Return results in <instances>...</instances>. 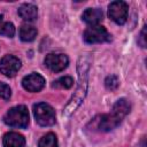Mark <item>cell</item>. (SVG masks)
<instances>
[{
	"mask_svg": "<svg viewBox=\"0 0 147 147\" xmlns=\"http://www.w3.org/2000/svg\"><path fill=\"white\" fill-rule=\"evenodd\" d=\"M88 69H90V60L87 56H80L78 61V76H79V83L76 88V92L74 93L72 98L70 99L69 103L63 110V115L69 116L71 115L82 103L84 100L86 92H87V77H88Z\"/></svg>",
	"mask_w": 147,
	"mask_h": 147,
	"instance_id": "obj_1",
	"label": "cell"
},
{
	"mask_svg": "<svg viewBox=\"0 0 147 147\" xmlns=\"http://www.w3.org/2000/svg\"><path fill=\"white\" fill-rule=\"evenodd\" d=\"M131 110V103L126 100V99H119L117 100L110 113L103 115L99 122V129L101 131H110V130H114L115 127H117L121 122L124 119V117L130 113Z\"/></svg>",
	"mask_w": 147,
	"mask_h": 147,
	"instance_id": "obj_2",
	"label": "cell"
},
{
	"mask_svg": "<svg viewBox=\"0 0 147 147\" xmlns=\"http://www.w3.org/2000/svg\"><path fill=\"white\" fill-rule=\"evenodd\" d=\"M29 111L28 108L23 105L15 106L10 108L3 116V122L11 127L25 129L29 125Z\"/></svg>",
	"mask_w": 147,
	"mask_h": 147,
	"instance_id": "obj_3",
	"label": "cell"
},
{
	"mask_svg": "<svg viewBox=\"0 0 147 147\" xmlns=\"http://www.w3.org/2000/svg\"><path fill=\"white\" fill-rule=\"evenodd\" d=\"M33 115L36 122L41 126H51L55 123V111L45 102H39L33 106Z\"/></svg>",
	"mask_w": 147,
	"mask_h": 147,
	"instance_id": "obj_4",
	"label": "cell"
},
{
	"mask_svg": "<svg viewBox=\"0 0 147 147\" xmlns=\"http://www.w3.org/2000/svg\"><path fill=\"white\" fill-rule=\"evenodd\" d=\"M83 38L87 44H100L110 41L111 34L101 25H92L85 30Z\"/></svg>",
	"mask_w": 147,
	"mask_h": 147,
	"instance_id": "obj_5",
	"label": "cell"
},
{
	"mask_svg": "<svg viewBox=\"0 0 147 147\" xmlns=\"http://www.w3.org/2000/svg\"><path fill=\"white\" fill-rule=\"evenodd\" d=\"M127 13H129V6L125 1H113L108 6V16L119 25L126 22Z\"/></svg>",
	"mask_w": 147,
	"mask_h": 147,
	"instance_id": "obj_6",
	"label": "cell"
},
{
	"mask_svg": "<svg viewBox=\"0 0 147 147\" xmlns=\"http://www.w3.org/2000/svg\"><path fill=\"white\" fill-rule=\"evenodd\" d=\"M69 64V59L65 54L49 53L45 57V65L53 72H60L64 70Z\"/></svg>",
	"mask_w": 147,
	"mask_h": 147,
	"instance_id": "obj_7",
	"label": "cell"
},
{
	"mask_svg": "<svg viewBox=\"0 0 147 147\" xmlns=\"http://www.w3.org/2000/svg\"><path fill=\"white\" fill-rule=\"evenodd\" d=\"M21 69V60L14 55H5L0 60V71L7 77H14Z\"/></svg>",
	"mask_w": 147,
	"mask_h": 147,
	"instance_id": "obj_8",
	"label": "cell"
},
{
	"mask_svg": "<svg viewBox=\"0 0 147 147\" xmlns=\"http://www.w3.org/2000/svg\"><path fill=\"white\" fill-rule=\"evenodd\" d=\"M22 86L28 92H39L45 86V78L37 72L30 74L22 79Z\"/></svg>",
	"mask_w": 147,
	"mask_h": 147,
	"instance_id": "obj_9",
	"label": "cell"
},
{
	"mask_svg": "<svg viewBox=\"0 0 147 147\" xmlns=\"http://www.w3.org/2000/svg\"><path fill=\"white\" fill-rule=\"evenodd\" d=\"M82 18L85 23L92 25H98L102 18H103V13L99 8H87L82 15Z\"/></svg>",
	"mask_w": 147,
	"mask_h": 147,
	"instance_id": "obj_10",
	"label": "cell"
},
{
	"mask_svg": "<svg viewBox=\"0 0 147 147\" xmlns=\"http://www.w3.org/2000/svg\"><path fill=\"white\" fill-rule=\"evenodd\" d=\"M3 147H24L25 138L17 132H8L3 136Z\"/></svg>",
	"mask_w": 147,
	"mask_h": 147,
	"instance_id": "obj_11",
	"label": "cell"
},
{
	"mask_svg": "<svg viewBox=\"0 0 147 147\" xmlns=\"http://www.w3.org/2000/svg\"><path fill=\"white\" fill-rule=\"evenodd\" d=\"M18 15L21 16V18H23L24 21H33L37 18V15H38V10H37V7L32 3H23L18 8Z\"/></svg>",
	"mask_w": 147,
	"mask_h": 147,
	"instance_id": "obj_12",
	"label": "cell"
},
{
	"mask_svg": "<svg viewBox=\"0 0 147 147\" xmlns=\"http://www.w3.org/2000/svg\"><path fill=\"white\" fill-rule=\"evenodd\" d=\"M37 37V29L30 24H23L20 28V38L22 41H32Z\"/></svg>",
	"mask_w": 147,
	"mask_h": 147,
	"instance_id": "obj_13",
	"label": "cell"
},
{
	"mask_svg": "<svg viewBox=\"0 0 147 147\" xmlns=\"http://www.w3.org/2000/svg\"><path fill=\"white\" fill-rule=\"evenodd\" d=\"M0 34L11 38L15 34V26L11 22H6L3 20V16L0 15Z\"/></svg>",
	"mask_w": 147,
	"mask_h": 147,
	"instance_id": "obj_14",
	"label": "cell"
},
{
	"mask_svg": "<svg viewBox=\"0 0 147 147\" xmlns=\"http://www.w3.org/2000/svg\"><path fill=\"white\" fill-rule=\"evenodd\" d=\"M38 147H57V139L56 136L52 132L45 134L38 144Z\"/></svg>",
	"mask_w": 147,
	"mask_h": 147,
	"instance_id": "obj_15",
	"label": "cell"
},
{
	"mask_svg": "<svg viewBox=\"0 0 147 147\" xmlns=\"http://www.w3.org/2000/svg\"><path fill=\"white\" fill-rule=\"evenodd\" d=\"M72 85H74V79L71 77H69V76L61 77V78H59L57 80H55L52 84L53 87H56V88H65V90L70 88Z\"/></svg>",
	"mask_w": 147,
	"mask_h": 147,
	"instance_id": "obj_16",
	"label": "cell"
},
{
	"mask_svg": "<svg viewBox=\"0 0 147 147\" xmlns=\"http://www.w3.org/2000/svg\"><path fill=\"white\" fill-rule=\"evenodd\" d=\"M119 85V79L115 75H110L105 79V86L109 91H115Z\"/></svg>",
	"mask_w": 147,
	"mask_h": 147,
	"instance_id": "obj_17",
	"label": "cell"
},
{
	"mask_svg": "<svg viewBox=\"0 0 147 147\" xmlns=\"http://www.w3.org/2000/svg\"><path fill=\"white\" fill-rule=\"evenodd\" d=\"M10 96H11V90H10V87L6 83L0 82V98H2L3 100H9Z\"/></svg>",
	"mask_w": 147,
	"mask_h": 147,
	"instance_id": "obj_18",
	"label": "cell"
},
{
	"mask_svg": "<svg viewBox=\"0 0 147 147\" xmlns=\"http://www.w3.org/2000/svg\"><path fill=\"white\" fill-rule=\"evenodd\" d=\"M138 44L141 46V47H146V26L142 28L141 32H140V36L138 38Z\"/></svg>",
	"mask_w": 147,
	"mask_h": 147,
	"instance_id": "obj_19",
	"label": "cell"
}]
</instances>
